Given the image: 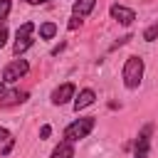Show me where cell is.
Instances as JSON below:
<instances>
[{"label":"cell","instance_id":"cell-1","mask_svg":"<svg viewBox=\"0 0 158 158\" xmlns=\"http://www.w3.org/2000/svg\"><path fill=\"white\" fill-rule=\"evenodd\" d=\"M121 77H123V86L126 89H138V84L143 79V59L138 54L126 57L123 69H121Z\"/></svg>","mask_w":158,"mask_h":158},{"label":"cell","instance_id":"cell-2","mask_svg":"<svg viewBox=\"0 0 158 158\" xmlns=\"http://www.w3.org/2000/svg\"><path fill=\"white\" fill-rule=\"evenodd\" d=\"M94 126H96V118H94V116L77 118V121H72V123L64 128V138H67V141H72V143H77V141L86 138V136L94 131Z\"/></svg>","mask_w":158,"mask_h":158},{"label":"cell","instance_id":"cell-3","mask_svg":"<svg viewBox=\"0 0 158 158\" xmlns=\"http://www.w3.org/2000/svg\"><path fill=\"white\" fill-rule=\"evenodd\" d=\"M32 32H35V25H32V22H22V25L17 27V35H15V47H12L17 57L32 47V42H35V40H32Z\"/></svg>","mask_w":158,"mask_h":158},{"label":"cell","instance_id":"cell-4","mask_svg":"<svg viewBox=\"0 0 158 158\" xmlns=\"http://www.w3.org/2000/svg\"><path fill=\"white\" fill-rule=\"evenodd\" d=\"M27 72H30L27 59H12V62L5 64V69H2V81H5V84H12V81L22 79Z\"/></svg>","mask_w":158,"mask_h":158},{"label":"cell","instance_id":"cell-5","mask_svg":"<svg viewBox=\"0 0 158 158\" xmlns=\"http://www.w3.org/2000/svg\"><path fill=\"white\" fill-rule=\"evenodd\" d=\"M151 133H153V126L146 123L138 136H136V143H133V158H148V151H151Z\"/></svg>","mask_w":158,"mask_h":158},{"label":"cell","instance_id":"cell-6","mask_svg":"<svg viewBox=\"0 0 158 158\" xmlns=\"http://www.w3.org/2000/svg\"><path fill=\"white\" fill-rule=\"evenodd\" d=\"M77 96V86L72 84V81H64V84H59L54 91H52V104L54 106H62V104H67V101H72Z\"/></svg>","mask_w":158,"mask_h":158},{"label":"cell","instance_id":"cell-7","mask_svg":"<svg viewBox=\"0 0 158 158\" xmlns=\"http://www.w3.org/2000/svg\"><path fill=\"white\" fill-rule=\"evenodd\" d=\"M109 12H111V17H114L116 22H121V25H131V22L136 20V12H133L131 7H126V5H118V2H114V5L109 7Z\"/></svg>","mask_w":158,"mask_h":158},{"label":"cell","instance_id":"cell-8","mask_svg":"<svg viewBox=\"0 0 158 158\" xmlns=\"http://www.w3.org/2000/svg\"><path fill=\"white\" fill-rule=\"evenodd\" d=\"M22 101H27V91H20V89H12V91H5L2 96H0V106H17V104H22Z\"/></svg>","mask_w":158,"mask_h":158},{"label":"cell","instance_id":"cell-9","mask_svg":"<svg viewBox=\"0 0 158 158\" xmlns=\"http://www.w3.org/2000/svg\"><path fill=\"white\" fill-rule=\"evenodd\" d=\"M94 101H96V94H94V89H81V91H79V96H74V111L79 114L81 109L91 106Z\"/></svg>","mask_w":158,"mask_h":158},{"label":"cell","instance_id":"cell-10","mask_svg":"<svg viewBox=\"0 0 158 158\" xmlns=\"http://www.w3.org/2000/svg\"><path fill=\"white\" fill-rule=\"evenodd\" d=\"M49 158H74V146H72V141H59V146H54V151H52V156Z\"/></svg>","mask_w":158,"mask_h":158},{"label":"cell","instance_id":"cell-11","mask_svg":"<svg viewBox=\"0 0 158 158\" xmlns=\"http://www.w3.org/2000/svg\"><path fill=\"white\" fill-rule=\"evenodd\" d=\"M94 5H96V0H77L74 7H72V12H74L77 17H86V15L94 10Z\"/></svg>","mask_w":158,"mask_h":158},{"label":"cell","instance_id":"cell-12","mask_svg":"<svg viewBox=\"0 0 158 158\" xmlns=\"http://www.w3.org/2000/svg\"><path fill=\"white\" fill-rule=\"evenodd\" d=\"M54 35H57V25L54 22H42L40 25V37L42 40H52Z\"/></svg>","mask_w":158,"mask_h":158},{"label":"cell","instance_id":"cell-13","mask_svg":"<svg viewBox=\"0 0 158 158\" xmlns=\"http://www.w3.org/2000/svg\"><path fill=\"white\" fill-rule=\"evenodd\" d=\"M143 40H146V42H156V40H158V22H153V25H148V27L143 30Z\"/></svg>","mask_w":158,"mask_h":158},{"label":"cell","instance_id":"cell-14","mask_svg":"<svg viewBox=\"0 0 158 158\" xmlns=\"http://www.w3.org/2000/svg\"><path fill=\"white\" fill-rule=\"evenodd\" d=\"M10 7H12V2H10V0H0V25L7 20V15H10Z\"/></svg>","mask_w":158,"mask_h":158},{"label":"cell","instance_id":"cell-15","mask_svg":"<svg viewBox=\"0 0 158 158\" xmlns=\"http://www.w3.org/2000/svg\"><path fill=\"white\" fill-rule=\"evenodd\" d=\"M12 146H15V138L10 136V138L5 141V146H2V151H0V153H2V156H10V151H12Z\"/></svg>","mask_w":158,"mask_h":158},{"label":"cell","instance_id":"cell-16","mask_svg":"<svg viewBox=\"0 0 158 158\" xmlns=\"http://www.w3.org/2000/svg\"><path fill=\"white\" fill-rule=\"evenodd\" d=\"M7 44V27L5 25H0V49Z\"/></svg>","mask_w":158,"mask_h":158},{"label":"cell","instance_id":"cell-17","mask_svg":"<svg viewBox=\"0 0 158 158\" xmlns=\"http://www.w3.org/2000/svg\"><path fill=\"white\" fill-rule=\"evenodd\" d=\"M49 133H52V126H47V123H44V126L40 128V138H49Z\"/></svg>","mask_w":158,"mask_h":158},{"label":"cell","instance_id":"cell-18","mask_svg":"<svg viewBox=\"0 0 158 158\" xmlns=\"http://www.w3.org/2000/svg\"><path fill=\"white\" fill-rule=\"evenodd\" d=\"M79 25H81V20H79L77 15H72V20H69V30H77Z\"/></svg>","mask_w":158,"mask_h":158},{"label":"cell","instance_id":"cell-19","mask_svg":"<svg viewBox=\"0 0 158 158\" xmlns=\"http://www.w3.org/2000/svg\"><path fill=\"white\" fill-rule=\"evenodd\" d=\"M7 138H10V131H7V128H2V126H0V143H5V141H7Z\"/></svg>","mask_w":158,"mask_h":158},{"label":"cell","instance_id":"cell-20","mask_svg":"<svg viewBox=\"0 0 158 158\" xmlns=\"http://www.w3.org/2000/svg\"><path fill=\"white\" fill-rule=\"evenodd\" d=\"M22 2H27V5H42V2H47V0H22Z\"/></svg>","mask_w":158,"mask_h":158},{"label":"cell","instance_id":"cell-21","mask_svg":"<svg viewBox=\"0 0 158 158\" xmlns=\"http://www.w3.org/2000/svg\"><path fill=\"white\" fill-rule=\"evenodd\" d=\"M2 94H5V81L0 79V96H2Z\"/></svg>","mask_w":158,"mask_h":158}]
</instances>
